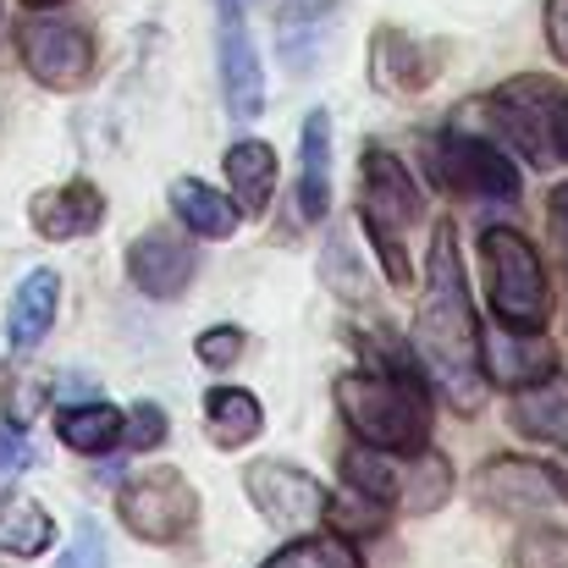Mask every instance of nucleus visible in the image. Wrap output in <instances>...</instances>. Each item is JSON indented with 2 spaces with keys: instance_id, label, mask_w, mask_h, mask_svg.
<instances>
[{
  "instance_id": "obj_1",
  "label": "nucleus",
  "mask_w": 568,
  "mask_h": 568,
  "mask_svg": "<svg viewBox=\"0 0 568 568\" xmlns=\"http://www.w3.org/2000/svg\"><path fill=\"white\" fill-rule=\"evenodd\" d=\"M480 321H475V298H469V276H464V254H458V226L436 221L430 226V248H425V293L414 310V359L425 381L447 397L453 414H475L486 403V365H480Z\"/></svg>"
},
{
  "instance_id": "obj_2",
  "label": "nucleus",
  "mask_w": 568,
  "mask_h": 568,
  "mask_svg": "<svg viewBox=\"0 0 568 568\" xmlns=\"http://www.w3.org/2000/svg\"><path fill=\"white\" fill-rule=\"evenodd\" d=\"M343 425L354 430V442L381 447V453H425L430 447V381L403 376V371H348L332 386Z\"/></svg>"
},
{
  "instance_id": "obj_3",
  "label": "nucleus",
  "mask_w": 568,
  "mask_h": 568,
  "mask_svg": "<svg viewBox=\"0 0 568 568\" xmlns=\"http://www.w3.org/2000/svg\"><path fill=\"white\" fill-rule=\"evenodd\" d=\"M359 226L371 232V248H376L386 282L408 287L414 282L408 232L425 226V193L414 183V172L381 144H365V161H359Z\"/></svg>"
},
{
  "instance_id": "obj_4",
  "label": "nucleus",
  "mask_w": 568,
  "mask_h": 568,
  "mask_svg": "<svg viewBox=\"0 0 568 568\" xmlns=\"http://www.w3.org/2000/svg\"><path fill=\"white\" fill-rule=\"evenodd\" d=\"M343 486L371 497L386 514H436L453 497V464L425 447V453H381L354 442L343 453Z\"/></svg>"
},
{
  "instance_id": "obj_5",
  "label": "nucleus",
  "mask_w": 568,
  "mask_h": 568,
  "mask_svg": "<svg viewBox=\"0 0 568 568\" xmlns=\"http://www.w3.org/2000/svg\"><path fill=\"white\" fill-rule=\"evenodd\" d=\"M480 276H486V304L503 326L547 332L552 282H547V265H541L536 243L519 226H486L480 232Z\"/></svg>"
},
{
  "instance_id": "obj_6",
  "label": "nucleus",
  "mask_w": 568,
  "mask_h": 568,
  "mask_svg": "<svg viewBox=\"0 0 568 568\" xmlns=\"http://www.w3.org/2000/svg\"><path fill=\"white\" fill-rule=\"evenodd\" d=\"M558 100H564V83H552L541 72H519V78L497 83L480 100V111L491 116V139L508 155H519L530 166H558V139H552Z\"/></svg>"
},
{
  "instance_id": "obj_7",
  "label": "nucleus",
  "mask_w": 568,
  "mask_h": 568,
  "mask_svg": "<svg viewBox=\"0 0 568 568\" xmlns=\"http://www.w3.org/2000/svg\"><path fill=\"white\" fill-rule=\"evenodd\" d=\"M430 178L436 189H447L453 199H475V204H508L525 189L519 161L491 133H469V128H442L430 139Z\"/></svg>"
},
{
  "instance_id": "obj_8",
  "label": "nucleus",
  "mask_w": 568,
  "mask_h": 568,
  "mask_svg": "<svg viewBox=\"0 0 568 568\" xmlns=\"http://www.w3.org/2000/svg\"><path fill=\"white\" fill-rule=\"evenodd\" d=\"M17 61L22 72L50 89V94H78L94 83V67H100V50H94V33L72 17H55V11H28L17 22Z\"/></svg>"
},
{
  "instance_id": "obj_9",
  "label": "nucleus",
  "mask_w": 568,
  "mask_h": 568,
  "mask_svg": "<svg viewBox=\"0 0 568 568\" xmlns=\"http://www.w3.org/2000/svg\"><path fill=\"white\" fill-rule=\"evenodd\" d=\"M199 514H204V503H199L193 480L183 469H172V464H166V469H139V475L116 491V519H122V530L139 536V541H150V547H172V541L193 536Z\"/></svg>"
},
{
  "instance_id": "obj_10",
  "label": "nucleus",
  "mask_w": 568,
  "mask_h": 568,
  "mask_svg": "<svg viewBox=\"0 0 568 568\" xmlns=\"http://www.w3.org/2000/svg\"><path fill=\"white\" fill-rule=\"evenodd\" d=\"M243 497L254 503V514H260L271 530H304V525L326 519V503H332V491H326L310 469H298V464H287V458H260V464H248V469H243Z\"/></svg>"
},
{
  "instance_id": "obj_11",
  "label": "nucleus",
  "mask_w": 568,
  "mask_h": 568,
  "mask_svg": "<svg viewBox=\"0 0 568 568\" xmlns=\"http://www.w3.org/2000/svg\"><path fill=\"white\" fill-rule=\"evenodd\" d=\"M475 497L497 514H547V508H568V475L541 464V458H486Z\"/></svg>"
},
{
  "instance_id": "obj_12",
  "label": "nucleus",
  "mask_w": 568,
  "mask_h": 568,
  "mask_svg": "<svg viewBox=\"0 0 568 568\" xmlns=\"http://www.w3.org/2000/svg\"><path fill=\"white\" fill-rule=\"evenodd\" d=\"M221 28H215V67H221V100L232 122H254L265 111V72H260V50L254 33L243 22L237 0H215Z\"/></svg>"
},
{
  "instance_id": "obj_13",
  "label": "nucleus",
  "mask_w": 568,
  "mask_h": 568,
  "mask_svg": "<svg viewBox=\"0 0 568 568\" xmlns=\"http://www.w3.org/2000/svg\"><path fill=\"white\" fill-rule=\"evenodd\" d=\"M193 243H199V237H183V232H172V226L139 232V237L128 243V282H133L144 298H155V304L183 298L193 287V276H199V248H193Z\"/></svg>"
},
{
  "instance_id": "obj_14",
  "label": "nucleus",
  "mask_w": 568,
  "mask_h": 568,
  "mask_svg": "<svg viewBox=\"0 0 568 568\" xmlns=\"http://www.w3.org/2000/svg\"><path fill=\"white\" fill-rule=\"evenodd\" d=\"M28 226L44 243H78V237L105 226V193L89 178H67L55 189H39L28 199Z\"/></svg>"
},
{
  "instance_id": "obj_15",
  "label": "nucleus",
  "mask_w": 568,
  "mask_h": 568,
  "mask_svg": "<svg viewBox=\"0 0 568 568\" xmlns=\"http://www.w3.org/2000/svg\"><path fill=\"white\" fill-rule=\"evenodd\" d=\"M436 50L403 28H376L371 39V83L381 94H425L442 72H436Z\"/></svg>"
},
{
  "instance_id": "obj_16",
  "label": "nucleus",
  "mask_w": 568,
  "mask_h": 568,
  "mask_svg": "<svg viewBox=\"0 0 568 568\" xmlns=\"http://www.w3.org/2000/svg\"><path fill=\"white\" fill-rule=\"evenodd\" d=\"M508 425L525 442H541V447H552V453L568 458V376L564 371L519 386L514 403H508Z\"/></svg>"
},
{
  "instance_id": "obj_17",
  "label": "nucleus",
  "mask_w": 568,
  "mask_h": 568,
  "mask_svg": "<svg viewBox=\"0 0 568 568\" xmlns=\"http://www.w3.org/2000/svg\"><path fill=\"white\" fill-rule=\"evenodd\" d=\"M480 365H486V381H491V386L519 392V386H530V381L558 371V348H552L541 332H514V326H503L497 337H480Z\"/></svg>"
},
{
  "instance_id": "obj_18",
  "label": "nucleus",
  "mask_w": 568,
  "mask_h": 568,
  "mask_svg": "<svg viewBox=\"0 0 568 568\" xmlns=\"http://www.w3.org/2000/svg\"><path fill=\"white\" fill-rule=\"evenodd\" d=\"M55 310H61V276H55L50 265L28 271V276L17 282L11 304H6V343H11V354H33V348L50 337Z\"/></svg>"
},
{
  "instance_id": "obj_19",
  "label": "nucleus",
  "mask_w": 568,
  "mask_h": 568,
  "mask_svg": "<svg viewBox=\"0 0 568 568\" xmlns=\"http://www.w3.org/2000/svg\"><path fill=\"white\" fill-rule=\"evenodd\" d=\"M298 221H326L332 215V116L326 111H310L304 116V133H298Z\"/></svg>"
},
{
  "instance_id": "obj_20",
  "label": "nucleus",
  "mask_w": 568,
  "mask_h": 568,
  "mask_svg": "<svg viewBox=\"0 0 568 568\" xmlns=\"http://www.w3.org/2000/svg\"><path fill=\"white\" fill-rule=\"evenodd\" d=\"M172 215H178V226L199 237V243H226L237 226H243V210L232 204V193H215L204 178H178L172 183Z\"/></svg>"
},
{
  "instance_id": "obj_21",
  "label": "nucleus",
  "mask_w": 568,
  "mask_h": 568,
  "mask_svg": "<svg viewBox=\"0 0 568 568\" xmlns=\"http://www.w3.org/2000/svg\"><path fill=\"white\" fill-rule=\"evenodd\" d=\"M265 430V403L248 386H210L204 392V442L221 453L248 447Z\"/></svg>"
},
{
  "instance_id": "obj_22",
  "label": "nucleus",
  "mask_w": 568,
  "mask_h": 568,
  "mask_svg": "<svg viewBox=\"0 0 568 568\" xmlns=\"http://www.w3.org/2000/svg\"><path fill=\"white\" fill-rule=\"evenodd\" d=\"M226 189H232V204L243 215H265L271 199H276V150L265 139H237L226 150Z\"/></svg>"
},
{
  "instance_id": "obj_23",
  "label": "nucleus",
  "mask_w": 568,
  "mask_h": 568,
  "mask_svg": "<svg viewBox=\"0 0 568 568\" xmlns=\"http://www.w3.org/2000/svg\"><path fill=\"white\" fill-rule=\"evenodd\" d=\"M122 425H128V414L111 408V403H72V408L55 414L61 447H67V453H83V458L116 453V447H122Z\"/></svg>"
},
{
  "instance_id": "obj_24",
  "label": "nucleus",
  "mask_w": 568,
  "mask_h": 568,
  "mask_svg": "<svg viewBox=\"0 0 568 568\" xmlns=\"http://www.w3.org/2000/svg\"><path fill=\"white\" fill-rule=\"evenodd\" d=\"M55 541V519L33 497H6L0 503V552L6 558H39Z\"/></svg>"
},
{
  "instance_id": "obj_25",
  "label": "nucleus",
  "mask_w": 568,
  "mask_h": 568,
  "mask_svg": "<svg viewBox=\"0 0 568 568\" xmlns=\"http://www.w3.org/2000/svg\"><path fill=\"white\" fill-rule=\"evenodd\" d=\"M260 568H365V558H359L354 536H343V530H315V536H298V541L276 547Z\"/></svg>"
},
{
  "instance_id": "obj_26",
  "label": "nucleus",
  "mask_w": 568,
  "mask_h": 568,
  "mask_svg": "<svg viewBox=\"0 0 568 568\" xmlns=\"http://www.w3.org/2000/svg\"><path fill=\"white\" fill-rule=\"evenodd\" d=\"M193 354H199L204 371H232V365L248 354V332H243V326H204V332L193 337Z\"/></svg>"
},
{
  "instance_id": "obj_27",
  "label": "nucleus",
  "mask_w": 568,
  "mask_h": 568,
  "mask_svg": "<svg viewBox=\"0 0 568 568\" xmlns=\"http://www.w3.org/2000/svg\"><path fill=\"white\" fill-rule=\"evenodd\" d=\"M166 430H172V419H166L161 403H133V408H128V425H122V447L155 453V447L166 442Z\"/></svg>"
},
{
  "instance_id": "obj_28",
  "label": "nucleus",
  "mask_w": 568,
  "mask_h": 568,
  "mask_svg": "<svg viewBox=\"0 0 568 568\" xmlns=\"http://www.w3.org/2000/svg\"><path fill=\"white\" fill-rule=\"evenodd\" d=\"M55 568H111L105 530H100L94 519H83V525H78V536H72V547H67V558H61Z\"/></svg>"
},
{
  "instance_id": "obj_29",
  "label": "nucleus",
  "mask_w": 568,
  "mask_h": 568,
  "mask_svg": "<svg viewBox=\"0 0 568 568\" xmlns=\"http://www.w3.org/2000/svg\"><path fill=\"white\" fill-rule=\"evenodd\" d=\"M519 568H568V541L564 536H530L519 547Z\"/></svg>"
},
{
  "instance_id": "obj_30",
  "label": "nucleus",
  "mask_w": 568,
  "mask_h": 568,
  "mask_svg": "<svg viewBox=\"0 0 568 568\" xmlns=\"http://www.w3.org/2000/svg\"><path fill=\"white\" fill-rule=\"evenodd\" d=\"M44 397H50V392H44L39 381H17V386H6V419H11V425H28V419L44 408Z\"/></svg>"
},
{
  "instance_id": "obj_31",
  "label": "nucleus",
  "mask_w": 568,
  "mask_h": 568,
  "mask_svg": "<svg viewBox=\"0 0 568 568\" xmlns=\"http://www.w3.org/2000/svg\"><path fill=\"white\" fill-rule=\"evenodd\" d=\"M547 232H552L558 265H564V276H568V178L552 189V199H547Z\"/></svg>"
},
{
  "instance_id": "obj_32",
  "label": "nucleus",
  "mask_w": 568,
  "mask_h": 568,
  "mask_svg": "<svg viewBox=\"0 0 568 568\" xmlns=\"http://www.w3.org/2000/svg\"><path fill=\"white\" fill-rule=\"evenodd\" d=\"M28 464H33V447H28L22 425H6V430H0V480H11V475L28 469Z\"/></svg>"
},
{
  "instance_id": "obj_33",
  "label": "nucleus",
  "mask_w": 568,
  "mask_h": 568,
  "mask_svg": "<svg viewBox=\"0 0 568 568\" xmlns=\"http://www.w3.org/2000/svg\"><path fill=\"white\" fill-rule=\"evenodd\" d=\"M541 28H547V50H552V55L568 67V0H547Z\"/></svg>"
},
{
  "instance_id": "obj_34",
  "label": "nucleus",
  "mask_w": 568,
  "mask_h": 568,
  "mask_svg": "<svg viewBox=\"0 0 568 568\" xmlns=\"http://www.w3.org/2000/svg\"><path fill=\"white\" fill-rule=\"evenodd\" d=\"M552 139H558V161H568V94L558 100V128H552Z\"/></svg>"
},
{
  "instance_id": "obj_35",
  "label": "nucleus",
  "mask_w": 568,
  "mask_h": 568,
  "mask_svg": "<svg viewBox=\"0 0 568 568\" xmlns=\"http://www.w3.org/2000/svg\"><path fill=\"white\" fill-rule=\"evenodd\" d=\"M332 11V0H287V17H321Z\"/></svg>"
},
{
  "instance_id": "obj_36",
  "label": "nucleus",
  "mask_w": 568,
  "mask_h": 568,
  "mask_svg": "<svg viewBox=\"0 0 568 568\" xmlns=\"http://www.w3.org/2000/svg\"><path fill=\"white\" fill-rule=\"evenodd\" d=\"M28 11H55V6H67V0H22Z\"/></svg>"
}]
</instances>
